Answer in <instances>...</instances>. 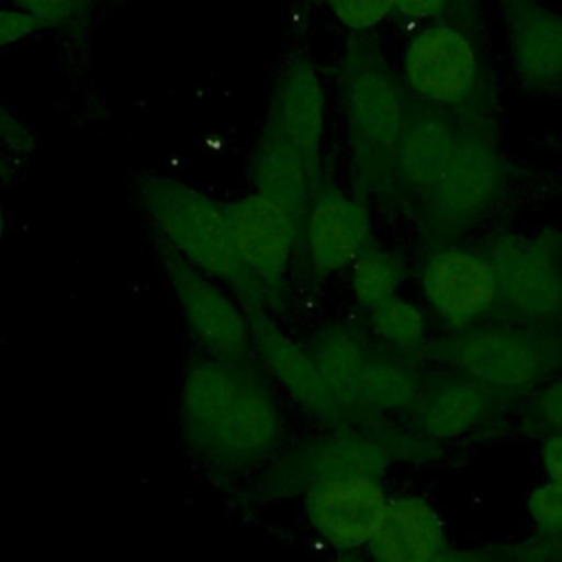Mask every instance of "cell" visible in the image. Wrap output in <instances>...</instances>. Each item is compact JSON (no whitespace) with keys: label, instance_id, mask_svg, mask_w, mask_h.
<instances>
[{"label":"cell","instance_id":"obj_1","mask_svg":"<svg viewBox=\"0 0 562 562\" xmlns=\"http://www.w3.org/2000/svg\"><path fill=\"white\" fill-rule=\"evenodd\" d=\"M338 83L358 187L380 189L393 178L397 138L411 110L404 86L371 37L347 44Z\"/></svg>","mask_w":562,"mask_h":562},{"label":"cell","instance_id":"obj_2","mask_svg":"<svg viewBox=\"0 0 562 562\" xmlns=\"http://www.w3.org/2000/svg\"><path fill=\"white\" fill-rule=\"evenodd\" d=\"M138 195L162 241L180 257L215 281L226 283L241 305H268L233 246L222 204L169 176L143 178Z\"/></svg>","mask_w":562,"mask_h":562},{"label":"cell","instance_id":"obj_3","mask_svg":"<svg viewBox=\"0 0 562 562\" xmlns=\"http://www.w3.org/2000/svg\"><path fill=\"white\" fill-rule=\"evenodd\" d=\"M419 356L503 397L525 395L562 369V336L531 325H483L426 342Z\"/></svg>","mask_w":562,"mask_h":562},{"label":"cell","instance_id":"obj_4","mask_svg":"<svg viewBox=\"0 0 562 562\" xmlns=\"http://www.w3.org/2000/svg\"><path fill=\"white\" fill-rule=\"evenodd\" d=\"M428 454H437V448L435 441L422 435H406L389 426L371 430L349 424L334 426L329 435L310 439L292 450L270 472V490L294 494L327 479L356 474L380 479L393 461L424 459Z\"/></svg>","mask_w":562,"mask_h":562},{"label":"cell","instance_id":"obj_5","mask_svg":"<svg viewBox=\"0 0 562 562\" xmlns=\"http://www.w3.org/2000/svg\"><path fill=\"white\" fill-rule=\"evenodd\" d=\"M498 303L520 323L547 329L562 323V259L540 239L498 233L485 246Z\"/></svg>","mask_w":562,"mask_h":562},{"label":"cell","instance_id":"obj_6","mask_svg":"<svg viewBox=\"0 0 562 562\" xmlns=\"http://www.w3.org/2000/svg\"><path fill=\"white\" fill-rule=\"evenodd\" d=\"M503 167L496 147L479 136H459L441 180L424 195L426 228L432 239H450L472 226L496 200Z\"/></svg>","mask_w":562,"mask_h":562},{"label":"cell","instance_id":"obj_7","mask_svg":"<svg viewBox=\"0 0 562 562\" xmlns=\"http://www.w3.org/2000/svg\"><path fill=\"white\" fill-rule=\"evenodd\" d=\"M158 246L165 272L193 336L213 358L248 362L252 334L241 303L237 305L213 277L198 270L169 244L158 241Z\"/></svg>","mask_w":562,"mask_h":562},{"label":"cell","instance_id":"obj_8","mask_svg":"<svg viewBox=\"0 0 562 562\" xmlns=\"http://www.w3.org/2000/svg\"><path fill=\"white\" fill-rule=\"evenodd\" d=\"M222 211L233 246L266 303L279 301L301 224L259 193L226 202Z\"/></svg>","mask_w":562,"mask_h":562},{"label":"cell","instance_id":"obj_9","mask_svg":"<svg viewBox=\"0 0 562 562\" xmlns=\"http://www.w3.org/2000/svg\"><path fill=\"white\" fill-rule=\"evenodd\" d=\"M404 79L428 105H459L470 99L479 81L476 50L457 26H428L406 46Z\"/></svg>","mask_w":562,"mask_h":562},{"label":"cell","instance_id":"obj_10","mask_svg":"<svg viewBox=\"0 0 562 562\" xmlns=\"http://www.w3.org/2000/svg\"><path fill=\"white\" fill-rule=\"evenodd\" d=\"M389 498L375 476H340L305 490V514L318 536L340 553L367 547L375 536Z\"/></svg>","mask_w":562,"mask_h":562},{"label":"cell","instance_id":"obj_11","mask_svg":"<svg viewBox=\"0 0 562 562\" xmlns=\"http://www.w3.org/2000/svg\"><path fill=\"white\" fill-rule=\"evenodd\" d=\"M250 334L252 351L259 356L268 373L290 393V397L329 426H345L351 417L338 406L327 382L323 380L310 349L296 345L266 312V305H241Z\"/></svg>","mask_w":562,"mask_h":562},{"label":"cell","instance_id":"obj_12","mask_svg":"<svg viewBox=\"0 0 562 562\" xmlns=\"http://www.w3.org/2000/svg\"><path fill=\"white\" fill-rule=\"evenodd\" d=\"M518 81L538 94L562 90V13L540 0H496Z\"/></svg>","mask_w":562,"mask_h":562},{"label":"cell","instance_id":"obj_13","mask_svg":"<svg viewBox=\"0 0 562 562\" xmlns=\"http://www.w3.org/2000/svg\"><path fill=\"white\" fill-rule=\"evenodd\" d=\"M422 285L432 310L452 327H472L498 305L496 274L485 252L448 246L432 252L422 272Z\"/></svg>","mask_w":562,"mask_h":562},{"label":"cell","instance_id":"obj_14","mask_svg":"<svg viewBox=\"0 0 562 562\" xmlns=\"http://www.w3.org/2000/svg\"><path fill=\"white\" fill-rule=\"evenodd\" d=\"M281 435L283 417L272 391L246 367L228 406L200 446L224 461L246 463L272 452Z\"/></svg>","mask_w":562,"mask_h":562},{"label":"cell","instance_id":"obj_15","mask_svg":"<svg viewBox=\"0 0 562 562\" xmlns=\"http://www.w3.org/2000/svg\"><path fill=\"white\" fill-rule=\"evenodd\" d=\"M305 248L316 277L351 266L371 241V220L356 198L323 182L305 215Z\"/></svg>","mask_w":562,"mask_h":562},{"label":"cell","instance_id":"obj_16","mask_svg":"<svg viewBox=\"0 0 562 562\" xmlns=\"http://www.w3.org/2000/svg\"><path fill=\"white\" fill-rule=\"evenodd\" d=\"M274 125L301 154L314 189L323 184L325 92L314 64L296 53L281 70L270 105Z\"/></svg>","mask_w":562,"mask_h":562},{"label":"cell","instance_id":"obj_17","mask_svg":"<svg viewBox=\"0 0 562 562\" xmlns=\"http://www.w3.org/2000/svg\"><path fill=\"white\" fill-rule=\"evenodd\" d=\"M503 400L481 382L448 369L424 380L419 400L408 415L417 435L430 441H448L490 419Z\"/></svg>","mask_w":562,"mask_h":562},{"label":"cell","instance_id":"obj_18","mask_svg":"<svg viewBox=\"0 0 562 562\" xmlns=\"http://www.w3.org/2000/svg\"><path fill=\"white\" fill-rule=\"evenodd\" d=\"M459 134L435 105H411L393 156V178L406 189L428 193L446 173Z\"/></svg>","mask_w":562,"mask_h":562},{"label":"cell","instance_id":"obj_19","mask_svg":"<svg viewBox=\"0 0 562 562\" xmlns=\"http://www.w3.org/2000/svg\"><path fill=\"white\" fill-rule=\"evenodd\" d=\"M252 182L261 198L283 209L296 224L305 222L316 189L301 154L272 119L266 121L252 154Z\"/></svg>","mask_w":562,"mask_h":562},{"label":"cell","instance_id":"obj_20","mask_svg":"<svg viewBox=\"0 0 562 562\" xmlns=\"http://www.w3.org/2000/svg\"><path fill=\"white\" fill-rule=\"evenodd\" d=\"M367 549L373 562H428L448 544L443 522L432 505L417 496H397L389 501Z\"/></svg>","mask_w":562,"mask_h":562},{"label":"cell","instance_id":"obj_21","mask_svg":"<svg viewBox=\"0 0 562 562\" xmlns=\"http://www.w3.org/2000/svg\"><path fill=\"white\" fill-rule=\"evenodd\" d=\"M246 362H231L222 358H202L189 364L182 380V417L189 435L202 443L224 408L228 406Z\"/></svg>","mask_w":562,"mask_h":562},{"label":"cell","instance_id":"obj_22","mask_svg":"<svg viewBox=\"0 0 562 562\" xmlns=\"http://www.w3.org/2000/svg\"><path fill=\"white\" fill-rule=\"evenodd\" d=\"M367 347L358 340L356 334H351L345 327H329L321 331L310 353L327 382L334 400L338 406L353 419L373 417L362 411L360 397H358V384H360V371L367 358Z\"/></svg>","mask_w":562,"mask_h":562},{"label":"cell","instance_id":"obj_23","mask_svg":"<svg viewBox=\"0 0 562 562\" xmlns=\"http://www.w3.org/2000/svg\"><path fill=\"white\" fill-rule=\"evenodd\" d=\"M424 380L406 362L380 353L367 351L358 397L364 413H411L419 400Z\"/></svg>","mask_w":562,"mask_h":562},{"label":"cell","instance_id":"obj_24","mask_svg":"<svg viewBox=\"0 0 562 562\" xmlns=\"http://www.w3.org/2000/svg\"><path fill=\"white\" fill-rule=\"evenodd\" d=\"M404 263L397 255L369 246L351 263V288L356 301L367 310H375L395 296L404 281Z\"/></svg>","mask_w":562,"mask_h":562},{"label":"cell","instance_id":"obj_25","mask_svg":"<svg viewBox=\"0 0 562 562\" xmlns=\"http://www.w3.org/2000/svg\"><path fill=\"white\" fill-rule=\"evenodd\" d=\"M371 327L375 336L397 351H415L424 347L426 318L417 305L393 296L371 310Z\"/></svg>","mask_w":562,"mask_h":562},{"label":"cell","instance_id":"obj_26","mask_svg":"<svg viewBox=\"0 0 562 562\" xmlns=\"http://www.w3.org/2000/svg\"><path fill=\"white\" fill-rule=\"evenodd\" d=\"M527 509L540 536L562 531V481H547L527 496Z\"/></svg>","mask_w":562,"mask_h":562},{"label":"cell","instance_id":"obj_27","mask_svg":"<svg viewBox=\"0 0 562 562\" xmlns=\"http://www.w3.org/2000/svg\"><path fill=\"white\" fill-rule=\"evenodd\" d=\"M327 2L336 20L356 33L373 29L393 11V0H327Z\"/></svg>","mask_w":562,"mask_h":562},{"label":"cell","instance_id":"obj_28","mask_svg":"<svg viewBox=\"0 0 562 562\" xmlns=\"http://www.w3.org/2000/svg\"><path fill=\"white\" fill-rule=\"evenodd\" d=\"M334 562H373L371 558H360L351 553H340ZM428 562H522L518 544H501L485 549H443Z\"/></svg>","mask_w":562,"mask_h":562},{"label":"cell","instance_id":"obj_29","mask_svg":"<svg viewBox=\"0 0 562 562\" xmlns=\"http://www.w3.org/2000/svg\"><path fill=\"white\" fill-rule=\"evenodd\" d=\"M531 419L551 432H562V378L536 391L529 406Z\"/></svg>","mask_w":562,"mask_h":562},{"label":"cell","instance_id":"obj_30","mask_svg":"<svg viewBox=\"0 0 562 562\" xmlns=\"http://www.w3.org/2000/svg\"><path fill=\"white\" fill-rule=\"evenodd\" d=\"M42 26H59L79 13V0H11Z\"/></svg>","mask_w":562,"mask_h":562},{"label":"cell","instance_id":"obj_31","mask_svg":"<svg viewBox=\"0 0 562 562\" xmlns=\"http://www.w3.org/2000/svg\"><path fill=\"white\" fill-rule=\"evenodd\" d=\"M42 24L20 9H0V46L15 44L33 35Z\"/></svg>","mask_w":562,"mask_h":562},{"label":"cell","instance_id":"obj_32","mask_svg":"<svg viewBox=\"0 0 562 562\" xmlns=\"http://www.w3.org/2000/svg\"><path fill=\"white\" fill-rule=\"evenodd\" d=\"M522 562H562V531L518 542Z\"/></svg>","mask_w":562,"mask_h":562},{"label":"cell","instance_id":"obj_33","mask_svg":"<svg viewBox=\"0 0 562 562\" xmlns=\"http://www.w3.org/2000/svg\"><path fill=\"white\" fill-rule=\"evenodd\" d=\"M452 0H393V9L413 20H426L441 15Z\"/></svg>","mask_w":562,"mask_h":562},{"label":"cell","instance_id":"obj_34","mask_svg":"<svg viewBox=\"0 0 562 562\" xmlns=\"http://www.w3.org/2000/svg\"><path fill=\"white\" fill-rule=\"evenodd\" d=\"M542 468L551 481H562V432H551L540 450Z\"/></svg>","mask_w":562,"mask_h":562},{"label":"cell","instance_id":"obj_35","mask_svg":"<svg viewBox=\"0 0 562 562\" xmlns=\"http://www.w3.org/2000/svg\"><path fill=\"white\" fill-rule=\"evenodd\" d=\"M457 7H459V11L463 13V22H468V18H472L474 15V0H452Z\"/></svg>","mask_w":562,"mask_h":562},{"label":"cell","instance_id":"obj_36","mask_svg":"<svg viewBox=\"0 0 562 562\" xmlns=\"http://www.w3.org/2000/svg\"><path fill=\"white\" fill-rule=\"evenodd\" d=\"M4 233V209H2V198H0V237Z\"/></svg>","mask_w":562,"mask_h":562}]
</instances>
